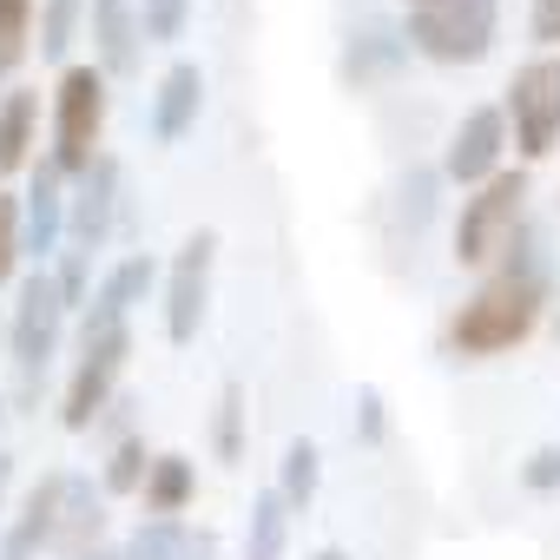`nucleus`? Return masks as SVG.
<instances>
[{
  "label": "nucleus",
  "mask_w": 560,
  "mask_h": 560,
  "mask_svg": "<svg viewBox=\"0 0 560 560\" xmlns=\"http://www.w3.org/2000/svg\"><path fill=\"white\" fill-rule=\"evenodd\" d=\"M152 462H159V455H145V435H126V442L106 455V475H100V488H106V494H145V475H152Z\"/></svg>",
  "instance_id": "24"
},
{
  "label": "nucleus",
  "mask_w": 560,
  "mask_h": 560,
  "mask_svg": "<svg viewBox=\"0 0 560 560\" xmlns=\"http://www.w3.org/2000/svg\"><path fill=\"white\" fill-rule=\"evenodd\" d=\"M553 298V270H547V231L534 218L514 224V237L501 244L494 270H488V284L455 311L448 324V350L455 357H501L514 343L534 337L540 311Z\"/></svg>",
  "instance_id": "1"
},
{
  "label": "nucleus",
  "mask_w": 560,
  "mask_h": 560,
  "mask_svg": "<svg viewBox=\"0 0 560 560\" xmlns=\"http://www.w3.org/2000/svg\"><path fill=\"white\" fill-rule=\"evenodd\" d=\"M291 501L284 488H257L250 494V527H244V560H284V540H291Z\"/></svg>",
  "instance_id": "17"
},
{
  "label": "nucleus",
  "mask_w": 560,
  "mask_h": 560,
  "mask_svg": "<svg viewBox=\"0 0 560 560\" xmlns=\"http://www.w3.org/2000/svg\"><path fill=\"white\" fill-rule=\"evenodd\" d=\"M508 119H514V145L521 159H547L560 139V60L534 54L527 67H514L508 80Z\"/></svg>",
  "instance_id": "7"
},
{
  "label": "nucleus",
  "mask_w": 560,
  "mask_h": 560,
  "mask_svg": "<svg viewBox=\"0 0 560 560\" xmlns=\"http://www.w3.org/2000/svg\"><path fill=\"white\" fill-rule=\"evenodd\" d=\"M178 560H218V534H211V527H191V540H185Z\"/></svg>",
  "instance_id": "34"
},
{
  "label": "nucleus",
  "mask_w": 560,
  "mask_h": 560,
  "mask_svg": "<svg viewBox=\"0 0 560 560\" xmlns=\"http://www.w3.org/2000/svg\"><path fill=\"white\" fill-rule=\"evenodd\" d=\"M34 126H40V100L34 93H8V100H0V178H14L27 165Z\"/></svg>",
  "instance_id": "19"
},
{
  "label": "nucleus",
  "mask_w": 560,
  "mask_h": 560,
  "mask_svg": "<svg viewBox=\"0 0 560 560\" xmlns=\"http://www.w3.org/2000/svg\"><path fill=\"white\" fill-rule=\"evenodd\" d=\"M317 481H324V455H317L311 435H298V442L284 448V462H277V488H284L291 508H311V501H317Z\"/></svg>",
  "instance_id": "21"
},
{
  "label": "nucleus",
  "mask_w": 560,
  "mask_h": 560,
  "mask_svg": "<svg viewBox=\"0 0 560 560\" xmlns=\"http://www.w3.org/2000/svg\"><path fill=\"white\" fill-rule=\"evenodd\" d=\"M211 448H218V462H244V383L231 376L224 389H218V416H211Z\"/></svg>",
  "instance_id": "23"
},
{
  "label": "nucleus",
  "mask_w": 560,
  "mask_h": 560,
  "mask_svg": "<svg viewBox=\"0 0 560 560\" xmlns=\"http://www.w3.org/2000/svg\"><path fill=\"white\" fill-rule=\"evenodd\" d=\"M100 126H106V73L100 67H67L54 93V159L67 178H80L100 159Z\"/></svg>",
  "instance_id": "5"
},
{
  "label": "nucleus",
  "mask_w": 560,
  "mask_h": 560,
  "mask_svg": "<svg viewBox=\"0 0 560 560\" xmlns=\"http://www.w3.org/2000/svg\"><path fill=\"white\" fill-rule=\"evenodd\" d=\"M0 416H8V409H0Z\"/></svg>",
  "instance_id": "41"
},
{
  "label": "nucleus",
  "mask_w": 560,
  "mask_h": 560,
  "mask_svg": "<svg viewBox=\"0 0 560 560\" xmlns=\"http://www.w3.org/2000/svg\"><path fill=\"white\" fill-rule=\"evenodd\" d=\"M357 435H363V442H383V389H376V383L357 389Z\"/></svg>",
  "instance_id": "32"
},
{
  "label": "nucleus",
  "mask_w": 560,
  "mask_h": 560,
  "mask_svg": "<svg viewBox=\"0 0 560 560\" xmlns=\"http://www.w3.org/2000/svg\"><path fill=\"white\" fill-rule=\"evenodd\" d=\"M191 488H198V468H191L185 455H159L152 475H145V508H152V514H185Z\"/></svg>",
  "instance_id": "20"
},
{
  "label": "nucleus",
  "mask_w": 560,
  "mask_h": 560,
  "mask_svg": "<svg viewBox=\"0 0 560 560\" xmlns=\"http://www.w3.org/2000/svg\"><path fill=\"white\" fill-rule=\"evenodd\" d=\"M86 21H93L100 73H106V80H126V73L139 67V40H145L139 0H86Z\"/></svg>",
  "instance_id": "13"
},
{
  "label": "nucleus",
  "mask_w": 560,
  "mask_h": 560,
  "mask_svg": "<svg viewBox=\"0 0 560 560\" xmlns=\"http://www.w3.org/2000/svg\"><path fill=\"white\" fill-rule=\"evenodd\" d=\"M0 560H34V547L21 534H0Z\"/></svg>",
  "instance_id": "35"
},
{
  "label": "nucleus",
  "mask_w": 560,
  "mask_h": 560,
  "mask_svg": "<svg viewBox=\"0 0 560 560\" xmlns=\"http://www.w3.org/2000/svg\"><path fill=\"white\" fill-rule=\"evenodd\" d=\"M8 481H14V455L0 448V501H8Z\"/></svg>",
  "instance_id": "36"
},
{
  "label": "nucleus",
  "mask_w": 560,
  "mask_h": 560,
  "mask_svg": "<svg viewBox=\"0 0 560 560\" xmlns=\"http://www.w3.org/2000/svg\"><path fill=\"white\" fill-rule=\"evenodd\" d=\"M86 560H126V553H119V547H100V553H86Z\"/></svg>",
  "instance_id": "38"
},
{
  "label": "nucleus",
  "mask_w": 560,
  "mask_h": 560,
  "mask_svg": "<svg viewBox=\"0 0 560 560\" xmlns=\"http://www.w3.org/2000/svg\"><path fill=\"white\" fill-rule=\"evenodd\" d=\"M67 172H60V159L47 152L40 165H34V178H27V198H21V218H27V257L47 270V257H60L67 250Z\"/></svg>",
  "instance_id": "11"
},
{
  "label": "nucleus",
  "mask_w": 560,
  "mask_h": 560,
  "mask_svg": "<svg viewBox=\"0 0 560 560\" xmlns=\"http://www.w3.org/2000/svg\"><path fill=\"white\" fill-rule=\"evenodd\" d=\"M80 8H86V0H47V8H40V54L47 60H67L73 27H80Z\"/></svg>",
  "instance_id": "27"
},
{
  "label": "nucleus",
  "mask_w": 560,
  "mask_h": 560,
  "mask_svg": "<svg viewBox=\"0 0 560 560\" xmlns=\"http://www.w3.org/2000/svg\"><path fill=\"white\" fill-rule=\"evenodd\" d=\"M494 27H501V0H429V8L409 14V47L442 60V67H475L488 60L494 47Z\"/></svg>",
  "instance_id": "3"
},
{
  "label": "nucleus",
  "mask_w": 560,
  "mask_h": 560,
  "mask_svg": "<svg viewBox=\"0 0 560 560\" xmlns=\"http://www.w3.org/2000/svg\"><path fill=\"white\" fill-rule=\"evenodd\" d=\"M435 178H442V172H429V165L402 178V218H409V224H422V218H429V205H435Z\"/></svg>",
  "instance_id": "31"
},
{
  "label": "nucleus",
  "mask_w": 560,
  "mask_h": 560,
  "mask_svg": "<svg viewBox=\"0 0 560 560\" xmlns=\"http://www.w3.org/2000/svg\"><path fill=\"white\" fill-rule=\"evenodd\" d=\"M521 488H534V494H553L560 488V442H547V448H534L521 462Z\"/></svg>",
  "instance_id": "30"
},
{
  "label": "nucleus",
  "mask_w": 560,
  "mask_h": 560,
  "mask_svg": "<svg viewBox=\"0 0 560 560\" xmlns=\"http://www.w3.org/2000/svg\"><path fill=\"white\" fill-rule=\"evenodd\" d=\"M100 534H106V488H93V475H73V468H67V494H60L54 547H47V553L86 560V553H100Z\"/></svg>",
  "instance_id": "12"
},
{
  "label": "nucleus",
  "mask_w": 560,
  "mask_h": 560,
  "mask_svg": "<svg viewBox=\"0 0 560 560\" xmlns=\"http://www.w3.org/2000/svg\"><path fill=\"white\" fill-rule=\"evenodd\" d=\"M311 560H350V553H343V547H317Z\"/></svg>",
  "instance_id": "37"
},
{
  "label": "nucleus",
  "mask_w": 560,
  "mask_h": 560,
  "mask_svg": "<svg viewBox=\"0 0 560 560\" xmlns=\"http://www.w3.org/2000/svg\"><path fill=\"white\" fill-rule=\"evenodd\" d=\"M27 34H34V0H0V80H14V67L27 60Z\"/></svg>",
  "instance_id": "25"
},
{
  "label": "nucleus",
  "mask_w": 560,
  "mask_h": 560,
  "mask_svg": "<svg viewBox=\"0 0 560 560\" xmlns=\"http://www.w3.org/2000/svg\"><path fill=\"white\" fill-rule=\"evenodd\" d=\"M409 60V34L402 27H363V34H350V47H343V80H389L396 67Z\"/></svg>",
  "instance_id": "16"
},
{
  "label": "nucleus",
  "mask_w": 560,
  "mask_h": 560,
  "mask_svg": "<svg viewBox=\"0 0 560 560\" xmlns=\"http://www.w3.org/2000/svg\"><path fill=\"white\" fill-rule=\"evenodd\" d=\"M139 21H145V40L152 47H172L191 21V0H139Z\"/></svg>",
  "instance_id": "28"
},
{
  "label": "nucleus",
  "mask_w": 560,
  "mask_h": 560,
  "mask_svg": "<svg viewBox=\"0 0 560 560\" xmlns=\"http://www.w3.org/2000/svg\"><path fill=\"white\" fill-rule=\"evenodd\" d=\"M60 494H67V468H47V475L27 488V501H21V514H14V527H8V534H21L34 553H47V547H54V514H60Z\"/></svg>",
  "instance_id": "18"
},
{
  "label": "nucleus",
  "mask_w": 560,
  "mask_h": 560,
  "mask_svg": "<svg viewBox=\"0 0 560 560\" xmlns=\"http://www.w3.org/2000/svg\"><path fill=\"white\" fill-rule=\"evenodd\" d=\"M211 264H218V231H191L165 270V337L172 343H191L198 324H205V304H211Z\"/></svg>",
  "instance_id": "8"
},
{
  "label": "nucleus",
  "mask_w": 560,
  "mask_h": 560,
  "mask_svg": "<svg viewBox=\"0 0 560 560\" xmlns=\"http://www.w3.org/2000/svg\"><path fill=\"white\" fill-rule=\"evenodd\" d=\"M159 284V264L145 257V250H132V257H119L106 277H100V291H93V304H86V324H126L132 317V304H145V291Z\"/></svg>",
  "instance_id": "15"
},
{
  "label": "nucleus",
  "mask_w": 560,
  "mask_h": 560,
  "mask_svg": "<svg viewBox=\"0 0 560 560\" xmlns=\"http://www.w3.org/2000/svg\"><path fill=\"white\" fill-rule=\"evenodd\" d=\"M409 8H429V0H409Z\"/></svg>",
  "instance_id": "40"
},
{
  "label": "nucleus",
  "mask_w": 560,
  "mask_h": 560,
  "mask_svg": "<svg viewBox=\"0 0 560 560\" xmlns=\"http://www.w3.org/2000/svg\"><path fill=\"white\" fill-rule=\"evenodd\" d=\"M534 40H540V47L560 40V0H534Z\"/></svg>",
  "instance_id": "33"
},
{
  "label": "nucleus",
  "mask_w": 560,
  "mask_h": 560,
  "mask_svg": "<svg viewBox=\"0 0 560 560\" xmlns=\"http://www.w3.org/2000/svg\"><path fill=\"white\" fill-rule=\"evenodd\" d=\"M553 337H560V304H553Z\"/></svg>",
  "instance_id": "39"
},
{
  "label": "nucleus",
  "mask_w": 560,
  "mask_h": 560,
  "mask_svg": "<svg viewBox=\"0 0 560 560\" xmlns=\"http://www.w3.org/2000/svg\"><path fill=\"white\" fill-rule=\"evenodd\" d=\"M501 145H508V106H468L462 126L448 132L442 178H455V185H488V178L501 172Z\"/></svg>",
  "instance_id": "9"
},
{
  "label": "nucleus",
  "mask_w": 560,
  "mask_h": 560,
  "mask_svg": "<svg viewBox=\"0 0 560 560\" xmlns=\"http://www.w3.org/2000/svg\"><path fill=\"white\" fill-rule=\"evenodd\" d=\"M126 357H132V330H126V324H80V363H73L67 402H60V422H67L73 435H86V429L106 416Z\"/></svg>",
  "instance_id": "4"
},
{
  "label": "nucleus",
  "mask_w": 560,
  "mask_h": 560,
  "mask_svg": "<svg viewBox=\"0 0 560 560\" xmlns=\"http://www.w3.org/2000/svg\"><path fill=\"white\" fill-rule=\"evenodd\" d=\"M185 540H191V527H185L178 514H152V521L132 527V540H126L119 553H126V560H178Z\"/></svg>",
  "instance_id": "22"
},
{
  "label": "nucleus",
  "mask_w": 560,
  "mask_h": 560,
  "mask_svg": "<svg viewBox=\"0 0 560 560\" xmlns=\"http://www.w3.org/2000/svg\"><path fill=\"white\" fill-rule=\"evenodd\" d=\"M21 257H27V218H21L14 191H0V284H14Z\"/></svg>",
  "instance_id": "26"
},
{
  "label": "nucleus",
  "mask_w": 560,
  "mask_h": 560,
  "mask_svg": "<svg viewBox=\"0 0 560 560\" xmlns=\"http://www.w3.org/2000/svg\"><path fill=\"white\" fill-rule=\"evenodd\" d=\"M67 298L54 284V270H27L21 291H14V324H8V350H14V396L34 402L40 383H47V363L67 337Z\"/></svg>",
  "instance_id": "2"
},
{
  "label": "nucleus",
  "mask_w": 560,
  "mask_h": 560,
  "mask_svg": "<svg viewBox=\"0 0 560 560\" xmlns=\"http://www.w3.org/2000/svg\"><path fill=\"white\" fill-rule=\"evenodd\" d=\"M86 270H93V250L67 244V250H60V264H54V284H60V298H67V304H93V298H86Z\"/></svg>",
  "instance_id": "29"
},
{
  "label": "nucleus",
  "mask_w": 560,
  "mask_h": 560,
  "mask_svg": "<svg viewBox=\"0 0 560 560\" xmlns=\"http://www.w3.org/2000/svg\"><path fill=\"white\" fill-rule=\"evenodd\" d=\"M113 224H119V159L100 152V159L80 172V191H73V205H67V244L106 250Z\"/></svg>",
  "instance_id": "10"
},
{
  "label": "nucleus",
  "mask_w": 560,
  "mask_h": 560,
  "mask_svg": "<svg viewBox=\"0 0 560 560\" xmlns=\"http://www.w3.org/2000/svg\"><path fill=\"white\" fill-rule=\"evenodd\" d=\"M521 198H527V172H494L488 185H475V198H462V218H455V264L501 257V244L521 224Z\"/></svg>",
  "instance_id": "6"
},
{
  "label": "nucleus",
  "mask_w": 560,
  "mask_h": 560,
  "mask_svg": "<svg viewBox=\"0 0 560 560\" xmlns=\"http://www.w3.org/2000/svg\"><path fill=\"white\" fill-rule=\"evenodd\" d=\"M198 106H205V67L198 60H172L159 73V86H152V139L178 145L198 126Z\"/></svg>",
  "instance_id": "14"
}]
</instances>
